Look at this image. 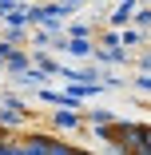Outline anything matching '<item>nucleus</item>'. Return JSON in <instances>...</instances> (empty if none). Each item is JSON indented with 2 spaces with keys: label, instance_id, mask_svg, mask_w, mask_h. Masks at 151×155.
<instances>
[{
  "label": "nucleus",
  "instance_id": "obj_1",
  "mask_svg": "<svg viewBox=\"0 0 151 155\" xmlns=\"http://www.w3.org/2000/svg\"><path fill=\"white\" fill-rule=\"evenodd\" d=\"M0 155H96V151L44 135V131H24L12 123H0Z\"/></svg>",
  "mask_w": 151,
  "mask_h": 155
},
{
  "label": "nucleus",
  "instance_id": "obj_2",
  "mask_svg": "<svg viewBox=\"0 0 151 155\" xmlns=\"http://www.w3.org/2000/svg\"><path fill=\"white\" fill-rule=\"evenodd\" d=\"M103 139L119 151V155H151V123H103Z\"/></svg>",
  "mask_w": 151,
  "mask_h": 155
}]
</instances>
